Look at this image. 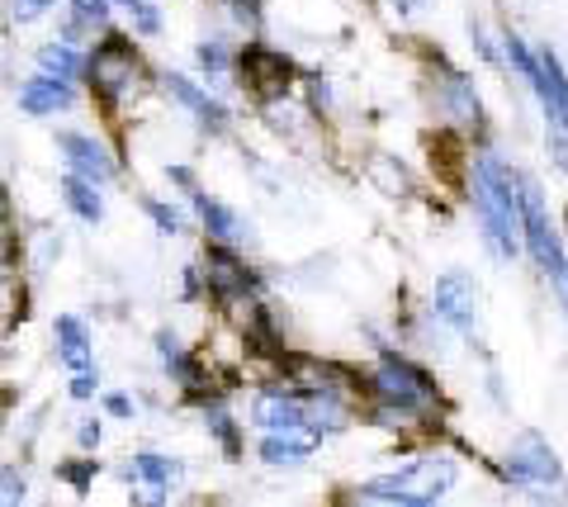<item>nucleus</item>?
I'll return each instance as SVG.
<instances>
[{
  "instance_id": "23",
  "label": "nucleus",
  "mask_w": 568,
  "mask_h": 507,
  "mask_svg": "<svg viewBox=\"0 0 568 507\" xmlns=\"http://www.w3.org/2000/svg\"><path fill=\"white\" fill-rule=\"evenodd\" d=\"M204 432L223 446L227 460H242V427H237V417L227 413V404H204Z\"/></svg>"
},
{
  "instance_id": "15",
  "label": "nucleus",
  "mask_w": 568,
  "mask_h": 507,
  "mask_svg": "<svg viewBox=\"0 0 568 507\" xmlns=\"http://www.w3.org/2000/svg\"><path fill=\"white\" fill-rule=\"evenodd\" d=\"M14 100H20V110H24L29 119H52V114H67L71 104H77V81L33 72L29 81H20Z\"/></svg>"
},
{
  "instance_id": "3",
  "label": "nucleus",
  "mask_w": 568,
  "mask_h": 507,
  "mask_svg": "<svg viewBox=\"0 0 568 507\" xmlns=\"http://www.w3.org/2000/svg\"><path fill=\"white\" fill-rule=\"evenodd\" d=\"M459 484V465L450 456H422L413 465L394 469V475L365 479L355 488V503H384V507H432L440 498H450V488Z\"/></svg>"
},
{
  "instance_id": "36",
  "label": "nucleus",
  "mask_w": 568,
  "mask_h": 507,
  "mask_svg": "<svg viewBox=\"0 0 568 507\" xmlns=\"http://www.w3.org/2000/svg\"><path fill=\"white\" fill-rule=\"evenodd\" d=\"M6 223H10V195L0 190V229H6Z\"/></svg>"
},
{
  "instance_id": "28",
  "label": "nucleus",
  "mask_w": 568,
  "mask_h": 507,
  "mask_svg": "<svg viewBox=\"0 0 568 507\" xmlns=\"http://www.w3.org/2000/svg\"><path fill=\"white\" fill-rule=\"evenodd\" d=\"M227 20H233L237 29L246 33H261V0H223Z\"/></svg>"
},
{
  "instance_id": "7",
  "label": "nucleus",
  "mask_w": 568,
  "mask_h": 507,
  "mask_svg": "<svg viewBox=\"0 0 568 507\" xmlns=\"http://www.w3.org/2000/svg\"><path fill=\"white\" fill-rule=\"evenodd\" d=\"M432 313H436V323H446L455 332V337L474 342L478 337V285H474V275L469 271L436 275V285H432Z\"/></svg>"
},
{
  "instance_id": "21",
  "label": "nucleus",
  "mask_w": 568,
  "mask_h": 507,
  "mask_svg": "<svg viewBox=\"0 0 568 507\" xmlns=\"http://www.w3.org/2000/svg\"><path fill=\"white\" fill-rule=\"evenodd\" d=\"M62 204H67L71 219L85 223V229L104 223V195H100V185L77 176V171H67V176H62Z\"/></svg>"
},
{
  "instance_id": "33",
  "label": "nucleus",
  "mask_w": 568,
  "mask_h": 507,
  "mask_svg": "<svg viewBox=\"0 0 568 507\" xmlns=\"http://www.w3.org/2000/svg\"><path fill=\"white\" fill-rule=\"evenodd\" d=\"M469 43L478 48V58H484V62H497V48L488 43V33H484V24H478V20H469Z\"/></svg>"
},
{
  "instance_id": "31",
  "label": "nucleus",
  "mask_w": 568,
  "mask_h": 507,
  "mask_svg": "<svg viewBox=\"0 0 568 507\" xmlns=\"http://www.w3.org/2000/svg\"><path fill=\"white\" fill-rule=\"evenodd\" d=\"M545 143H549V162H555L564 176H568V129H559V124H549V133H545Z\"/></svg>"
},
{
  "instance_id": "34",
  "label": "nucleus",
  "mask_w": 568,
  "mask_h": 507,
  "mask_svg": "<svg viewBox=\"0 0 568 507\" xmlns=\"http://www.w3.org/2000/svg\"><path fill=\"white\" fill-rule=\"evenodd\" d=\"M77 442H81V450H95L100 446V423H95V417H85V423L77 427Z\"/></svg>"
},
{
  "instance_id": "9",
  "label": "nucleus",
  "mask_w": 568,
  "mask_h": 507,
  "mask_svg": "<svg viewBox=\"0 0 568 507\" xmlns=\"http://www.w3.org/2000/svg\"><path fill=\"white\" fill-rule=\"evenodd\" d=\"M162 91L175 100V110H181L200 133L223 138L227 129H233V110H227L219 95H209L200 81H190L185 72H162Z\"/></svg>"
},
{
  "instance_id": "19",
  "label": "nucleus",
  "mask_w": 568,
  "mask_h": 507,
  "mask_svg": "<svg viewBox=\"0 0 568 507\" xmlns=\"http://www.w3.org/2000/svg\"><path fill=\"white\" fill-rule=\"evenodd\" d=\"M156 356H162V371L175 379V384H181V389L185 394H200V389H209V375H204V365L200 361H194L190 352H185V342L181 337H175V332H156Z\"/></svg>"
},
{
  "instance_id": "11",
  "label": "nucleus",
  "mask_w": 568,
  "mask_h": 507,
  "mask_svg": "<svg viewBox=\"0 0 568 507\" xmlns=\"http://www.w3.org/2000/svg\"><path fill=\"white\" fill-rule=\"evenodd\" d=\"M436 110L446 119H455V124L474 129V133H484V124H488L484 95H478L474 77L459 72V67H450V62H440V72H436Z\"/></svg>"
},
{
  "instance_id": "12",
  "label": "nucleus",
  "mask_w": 568,
  "mask_h": 507,
  "mask_svg": "<svg viewBox=\"0 0 568 507\" xmlns=\"http://www.w3.org/2000/svg\"><path fill=\"white\" fill-rule=\"evenodd\" d=\"M246 417H252L261 432H308V394L304 389H261Z\"/></svg>"
},
{
  "instance_id": "6",
  "label": "nucleus",
  "mask_w": 568,
  "mask_h": 507,
  "mask_svg": "<svg viewBox=\"0 0 568 507\" xmlns=\"http://www.w3.org/2000/svg\"><path fill=\"white\" fill-rule=\"evenodd\" d=\"M52 352H58L62 371H67V394L77 398V404H91L100 389V371H95V337H91V327H85V318L62 313V318L52 323Z\"/></svg>"
},
{
  "instance_id": "25",
  "label": "nucleus",
  "mask_w": 568,
  "mask_h": 507,
  "mask_svg": "<svg viewBox=\"0 0 568 507\" xmlns=\"http://www.w3.org/2000/svg\"><path fill=\"white\" fill-rule=\"evenodd\" d=\"M58 479H67L77 494H85V488L95 484V450H81L77 460H62L58 465Z\"/></svg>"
},
{
  "instance_id": "27",
  "label": "nucleus",
  "mask_w": 568,
  "mask_h": 507,
  "mask_svg": "<svg viewBox=\"0 0 568 507\" xmlns=\"http://www.w3.org/2000/svg\"><path fill=\"white\" fill-rule=\"evenodd\" d=\"M20 503H29V479H24V469L6 465L0 469V507H20Z\"/></svg>"
},
{
  "instance_id": "24",
  "label": "nucleus",
  "mask_w": 568,
  "mask_h": 507,
  "mask_svg": "<svg viewBox=\"0 0 568 507\" xmlns=\"http://www.w3.org/2000/svg\"><path fill=\"white\" fill-rule=\"evenodd\" d=\"M142 214H148V219H152V229H156V233H166V237H175V233L185 229V214H181V209L166 204V200H156V195L142 200Z\"/></svg>"
},
{
  "instance_id": "14",
  "label": "nucleus",
  "mask_w": 568,
  "mask_h": 507,
  "mask_svg": "<svg viewBox=\"0 0 568 507\" xmlns=\"http://www.w3.org/2000/svg\"><path fill=\"white\" fill-rule=\"evenodd\" d=\"M536 77H530V95L540 100V110H545V124H559L568 129V72H564V62H559V52L555 48H536Z\"/></svg>"
},
{
  "instance_id": "38",
  "label": "nucleus",
  "mask_w": 568,
  "mask_h": 507,
  "mask_svg": "<svg viewBox=\"0 0 568 507\" xmlns=\"http://www.w3.org/2000/svg\"><path fill=\"white\" fill-rule=\"evenodd\" d=\"M564 318H568V304H564Z\"/></svg>"
},
{
  "instance_id": "1",
  "label": "nucleus",
  "mask_w": 568,
  "mask_h": 507,
  "mask_svg": "<svg viewBox=\"0 0 568 507\" xmlns=\"http://www.w3.org/2000/svg\"><path fill=\"white\" fill-rule=\"evenodd\" d=\"M469 204L488 256L511 266L521 252V176L497 152H478L469 166Z\"/></svg>"
},
{
  "instance_id": "17",
  "label": "nucleus",
  "mask_w": 568,
  "mask_h": 507,
  "mask_svg": "<svg viewBox=\"0 0 568 507\" xmlns=\"http://www.w3.org/2000/svg\"><path fill=\"white\" fill-rule=\"evenodd\" d=\"M256 456L271 469H304L317 456V436L313 432H265L256 442Z\"/></svg>"
},
{
  "instance_id": "2",
  "label": "nucleus",
  "mask_w": 568,
  "mask_h": 507,
  "mask_svg": "<svg viewBox=\"0 0 568 507\" xmlns=\"http://www.w3.org/2000/svg\"><path fill=\"white\" fill-rule=\"evenodd\" d=\"M369 394H375L379 423H407V417H432L440 408V384L413 365L407 356L388 352L369 371Z\"/></svg>"
},
{
  "instance_id": "13",
  "label": "nucleus",
  "mask_w": 568,
  "mask_h": 507,
  "mask_svg": "<svg viewBox=\"0 0 568 507\" xmlns=\"http://www.w3.org/2000/svg\"><path fill=\"white\" fill-rule=\"evenodd\" d=\"M58 152H62L67 171H77V176L95 181V185H110L119 176L114 152L104 148L100 138H91V133H58Z\"/></svg>"
},
{
  "instance_id": "29",
  "label": "nucleus",
  "mask_w": 568,
  "mask_h": 507,
  "mask_svg": "<svg viewBox=\"0 0 568 507\" xmlns=\"http://www.w3.org/2000/svg\"><path fill=\"white\" fill-rule=\"evenodd\" d=\"M129 20H133V33H142V39H156V33H162V10H156L152 0H138L129 10Z\"/></svg>"
},
{
  "instance_id": "4",
  "label": "nucleus",
  "mask_w": 568,
  "mask_h": 507,
  "mask_svg": "<svg viewBox=\"0 0 568 507\" xmlns=\"http://www.w3.org/2000/svg\"><path fill=\"white\" fill-rule=\"evenodd\" d=\"M138 77H142V58H138L133 39H129V33H110V29H104V39L91 52V67H85V81H91V91L100 95L104 110L114 114L119 104L129 100Z\"/></svg>"
},
{
  "instance_id": "30",
  "label": "nucleus",
  "mask_w": 568,
  "mask_h": 507,
  "mask_svg": "<svg viewBox=\"0 0 568 507\" xmlns=\"http://www.w3.org/2000/svg\"><path fill=\"white\" fill-rule=\"evenodd\" d=\"M100 408L110 413V417H119V423H129V417H138V398H133V394H123V389H114V394H104V398H100Z\"/></svg>"
},
{
  "instance_id": "18",
  "label": "nucleus",
  "mask_w": 568,
  "mask_h": 507,
  "mask_svg": "<svg viewBox=\"0 0 568 507\" xmlns=\"http://www.w3.org/2000/svg\"><path fill=\"white\" fill-rule=\"evenodd\" d=\"M119 475L129 479V488L148 484V488H166V494H175V484L185 479V465L171 460V456H162V450H138L133 460L119 465Z\"/></svg>"
},
{
  "instance_id": "8",
  "label": "nucleus",
  "mask_w": 568,
  "mask_h": 507,
  "mask_svg": "<svg viewBox=\"0 0 568 507\" xmlns=\"http://www.w3.org/2000/svg\"><path fill=\"white\" fill-rule=\"evenodd\" d=\"M204 290L219 304H242V300H261V280L252 275V266L237 256V247H223V242H209L204 252Z\"/></svg>"
},
{
  "instance_id": "20",
  "label": "nucleus",
  "mask_w": 568,
  "mask_h": 507,
  "mask_svg": "<svg viewBox=\"0 0 568 507\" xmlns=\"http://www.w3.org/2000/svg\"><path fill=\"white\" fill-rule=\"evenodd\" d=\"M33 67H39L43 77H62V81H85V67H91V52H81V43L71 39H52L33 52Z\"/></svg>"
},
{
  "instance_id": "16",
  "label": "nucleus",
  "mask_w": 568,
  "mask_h": 507,
  "mask_svg": "<svg viewBox=\"0 0 568 507\" xmlns=\"http://www.w3.org/2000/svg\"><path fill=\"white\" fill-rule=\"evenodd\" d=\"M190 204H194V214H200L209 242H223V247H242V242L252 237V229H246V219L237 214L233 204L213 200V195H204V190H194Z\"/></svg>"
},
{
  "instance_id": "22",
  "label": "nucleus",
  "mask_w": 568,
  "mask_h": 507,
  "mask_svg": "<svg viewBox=\"0 0 568 507\" xmlns=\"http://www.w3.org/2000/svg\"><path fill=\"white\" fill-rule=\"evenodd\" d=\"M194 62H200L204 81H213V85H227L233 72H237V52L227 48L223 39H204L200 48H194Z\"/></svg>"
},
{
  "instance_id": "10",
  "label": "nucleus",
  "mask_w": 568,
  "mask_h": 507,
  "mask_svg": "<svg viewBox=\"0 0 568 507\" xmlns=\"http://www.w3.org/2000/svg\"><path fill=\"white\" fill-rule=\"evenodd\" d=\"M237 72H242V85L252 91L256 100L271 104L275 95L290 91V81H294V62L284 58V52L275 48H265V43H246L237 52Z\"/></svg>"
},
{
  "instance_id": "37",
  "label": "nucleus",
  "mask_w": 568,
  "mask_h": 507,
  "mask_svg": "<svg viewBox=\"0 0 568 507\" xmlns=\"http://www.w3.org/2000/svg\"><path fill=\"white\" fill-rule=\"evenodd\" d=\"M110 6H114V10H133V6H138V0H110Z\"/></svg>"
},
{
  "instance_id": "32",
  "label": "nucleus",
  "mask_w": 568,
  "mask_h": 507,
  "mask_svg": "<svg viewBox=\"0 0 568 507\" xmlns=\"http://www.w3.org/2000/svg\"><path fill=\"white\" fill-rule=\"evenodd\" d=\"M10 323H14V290H10L6 271H0V332H6Z\"/></svg>"
},
{
  "instance_id": "5",
  "label": "nucleus",
  "mask_w": 568,
  "mask_h": 507,
  "mask_svg": "<svg viewBox=\"0 0 568 507\" xmlns=\"http://www.w3.org/2000/svg\"><path fill=\"white\" fill-rule=\"evenodd\" d=\"M503 479L507 488H526V494H555L564 484V460L559 450L545 442L540 432H521L517 442L503 450Z\"/></svg>"
},
{
  "instance_id": "35",
  "label": "nucleus",
  "mask_w": 568,
  "mask_h": 507,
  "mask_svg": "<svg viewBox=\"0 0 568 507\" xmlns=\"http://www.w3.org/2000/svg\"><path fill=\"white\" fill-rule=\"evenodd\" d=\"M388 6H394L398 14H417V10L426 6V0H388Z\"/></svg>"
},
{
  "instance_id": "26",
  "label": "nucleus",
  "mask_w": 568,
  "mask_h": 507,
  "mask_svg": "<svg viewBox=\"0 0 568 507\" xmlns=\"http://www.w3.org/2000/svg\"><path fill=\"white\" fill-rule=\"evenodd\" d=\"M62 0H6V14H10V24H39L48 10H58Z\"/></svg>"
}]
</instances>
